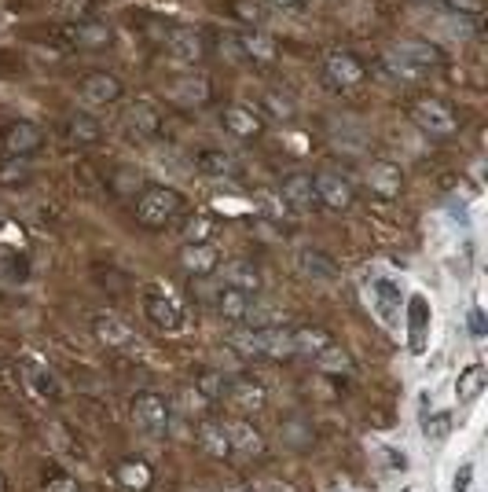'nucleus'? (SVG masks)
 I'll return each instance as SVG.
<instances>
[{
  "instance_id": "obj_38",
  "label": "nucleus",
  "mask_w": 488,
  "mask_h": 492,
  "mask_svg": "<svg viewBox=\"0 0 488 492\" xmlns=\"http://www.w3.org/2000/svg\"><path fill=\"white\" fill-rule=\"evenodd\" d=\"M423 331H426V302L412 298V349H423Z\"/></svg>"
},
{
  "instance_id": "obj_29",
  "label": "nucleus",
  "mask_w": 488,
  "mask_h": 492,
  "mask_svg": "<svg viewBox=\"0 0 488 492\" xmlns=\"http://www.w3.org/2000/svg\"><path fill=\"white\" fill-rule=\"evenodd\" d=\"M199 448L206 452V456H214V459H228L232 456V445H228V434H224V423H214V419H206L203 427H199Z\"/></svg>"
},
{
  "instance_id": "obj_25",
  "label": "nucleus",
  "mask_w": 488,
  "mask_h": 492,
  "mask_svg": "<svg viewBox=\"0 0 488 492\" xmlns=\"http://www.w3.org/2000/svg\"><path fill=\"white\" fill-rule=\"evenodd\" d=\"M214 306H217V313L224 316V320H235V324H243L246 320V313H250V306H254V298L246 290H235V286H221L217 290V298H214Z\"/></svg>"
},
{
  "instance_id": "obj_39",
  "label": "nucleus",
  "mask_w": 488,
  "mask_h": 492,
  "mask_svg": "<svg viewBox=\"0 0 488 492\" xmlns=\"http://www.w3.org/2000/svg\"><path fill=\"white\" fill-rule=\"evenodd\" d=\"M423 434H426L430 441H441V437H448V434H452V416H448V412H437V416H430V419L423 423Z\"/></svg>"
},
{
  "instance_id": "obj_6",
  "label": "nucleus",
  "mask_w": 488,
  "mask_h": 492,
  "mask_svg": "<svg viewBox=\"0 0 488 492\" xmlns=\"http://www.w3.org/2000/svg\"><path fill=\"white\" fill-rule=\"evenodd\" d=\"M77 95L85 107H111L122 100V81L111 70H88L77 81Z\"/></svg>"
},
{
  "instance_id": "obj_46",
  "label": "nucleus",
  "mask_w": 488,
  "mask_h": 492,
  "mask_svg": "<svg viewBox=\"0 0 488 492\" xmlns=\"http://www.w3.org/2000/svg\"><path fill=\"white\" fill-rule=\"evenodd\" d=\"M268 5H272V8H279V12H302V8L309 5V0H268Z\"/></svg>"
},
{
  "instance_id": "obj_31",
  "label": "nucleus",
  "mask_w": 488,
  "mask_h": 492,
  "mask_svg": "<svg viewBox=\"0 0 488 492\" xmlns=\"http://www.w3.org/2000/svg\"><path fill=\"white\" fill-rule=\"evenodd\" d=\"M484 382H488V371L484 364H466L455 378V393H459V401H477L481 393H484Z\"/></svg>"
},
{
  "instance_id": "obj_21",
  "label": "nucleus",
  "mask_w": 488,
  "mask_h": 492,
  "mask_svg": "<svg viewBox=\"0 0 488 492\" xmlns=\"http://www.w3.org/2000/svg\"><path fill=\"white\" fill-rule=\"evenodd\" d=\"M70 41L85 52H100L111 48V26L100 19H85V23H70Z\"/></svg>"
},
{
  "instance_id": "obj_3",
  "label": "nucleus",
  "mask_w": 488,
  "mask_h": 492,
  "mask_svg": "<svg viewBox=\"0 0 488 492\" xmlns=\"http://www.w3.org/2000/svg\"><path fill=\"white\" fill-rule=\"evenodd\" d=\"M412 122L426 133V136H455L459 133V118H455V111L444 104V100H419V104H412Z\"/></svg>"
},
{
  "instance_id": "obj_48",
  "label": "nucleus",
  "mask_w": 488,
  "mask_h": 492,
  "mask_svg": "<svg viewBox=\"0 0 488 492\" xmlns=\"http://www.w3.org/2000/svg\"><path fill=\"white\" fill-rule=\"evenodd\" d=\"M0 492H12V481H8V474L0 470Z\"/></svg>"
},
{
  "instance_id": "obj_17",
  "label": "nucleus",
  "mask_w": 488,
  "mask_h": 492,
  "mask_svg": "<svg viewBox=\"0 0 488 492\" xmlns=\"http://www.w3.org/2000/svg\"><path fill=\"white\" fill-rule=\"evenodd\" d=\"M224 434H228L232 452H243V456H250V459L264 456V434H261L254 423H246V419H232V423H224Z\"/></svg>"
},
{
  "instance_id": "obj_36",
  "label": "nucleus",
  "mask_w": 488,
  "mask_h": 492,
  "mask_svg": "<svg viewBox=\"0 0 488 492\" xmlns=\"http://www.w3.org/2000/svg\"><path fill=\"white\" fill-rule=\"evenodd\" d=\"M316 364H320V371H327V375H353V360H349V353H342V349H324L320 356H316Z\"/></svg>"
},
{
  "instance_id": "obj_42",
  "label": "nucleus",
  "mask_w": 488,
  "mask_h": 492,
  "mask_svg": "<svg viewBox=\"0 0 488 492\" xmlns=\"http://www.w3.org/2000/svg\"><path fill=\"white\" fill-rule=\"evenodd\" d=\"M224 386H228V378H221V375H206V378L199 382V389L206 393L210 401H221V397H224Z\"/></svg>"
},
{
  "instance_id": "obj_26",
  "label": "nucleus",
  "mask_w": 488,
  "mask_h": 492,
  "mask_svg": "<svg viewBox=\"0 0 488 492\" xmlns=\"http://www.w3.org/2000/svg\"><path fill=\"white\" fill-rule=\"evenodd\" d=\"M221 276H224V286H235V290H246V294H254V290L261 286V272H257V265L246 261V257L228 261V265L221 268Z\"/></svg>"
},
{
  "instance_id": "obj_16",
  "label": "nucleus",
  "mask_w": 488,
  "mask_h": 492,
  "mask_svg": "<svg viewBox=\"0 0 488 492\" xmlns=\"http://www.w3.org/2000/svg\"><path fill=\"white\" fill-rule=\"evenodd\" d=\"M180 265L191 276H214L221 268V254L214 243H184L180 246Z\"/></svg>"
},
{
  "instance_id": "obj_7",
  "label": "nucleus",
  "mask_w": 488,
  "mask_h": 492,
  "mask_svg": "<svg viewBox=\"0 0 488 492\" xmlns=\"http://www.w3.org/2000/svg\"><path fill=\"white\" fill-rule=\"evenodd\" d=\"M364 77H367V66H364V59L353 55V52H334V55H327V63H324V81H327L334 92H349V88L364 85Z\"/></svg>"
},
{
  "instance_id": "obj_14",
  "label": "nucleus",
  "mask_w": 488,
  "mask_h": 492,
  "mask_svg": "<svg viewBox=\"0 0 488 492\" xmlns=\"http://www.w3.org/2000/svg\"><path fill=\"white\" fill-rule=\"evenodd\" d=\"M294 265H298V272H302L305 279H320V283H331V279L342 276L338 261H334L327 250H320V246H302L298 257H294Z\"/></svg>"
},
{
  "instance_id": "obj_22",
  "label": "nucleus",
  "mask_w": 488,
  "mask_h": 492,
  "mask_svg": "<svg viewBox=\"0 0 488 492\" xmlns=\"http://www.w3.org/2000/svg\"><path fill=\"white\" fill-rule=\"evenodd\" d=\"M165 45H169V55H173V59H180V63H199V59L206 55L203 34H199V30H187V26L173 30Z\"/></svg>"
},
{
  "instance_id": "obj_43",
  "label": "nucleus",
  "mask_w": 488,
  "mask_h": 492,
  "mask_svg": "<svg viewBox=\"0 0 488 492\" xmlns=\"http://www.w3.org/2000/svg\"><path fill=\"white\" fill-rule=\"evenodd\" d=\"M45 492H81V485L70 474H55L52 481H45Z\"/></svg>"
},
{
  "instance_id": "obj_47",
  "label": "nucleus",
  "mask_w": 488,
  "mask_h": 492,
  "mask_svg": "<svg viewBox=\"0 0 488 492\" xmlns=\"http://www.w3.org/2000/svg\"><path fill=\"white\" fill-rule=\"evenodd\" d=\"M382 452H389L385 459H389V467H408V459L404 456H397V448H382Z\"/></svg>"
},
{
  "instance_id": "obj_30",
  "label": "nucleus",
  "mask_w": 488,
  "mask_h": 492,
  "mask_svg": "<svg viewBox=\"0 0 488 492\" xmlns=\"http://www.w3.org/2000/svg\"><path fill=\"white\" fill-rule=\"evenodd\" d=\"M66 136L74 144H100L104 140V126H100V118H92L85 111H74L66 118Z\"/></svg>"
},
{
  "instance_id": "obj_34",
  "label": "nucleus",
  "mask_w": 488,
  "mask_h": 492,
  "mask_svg": "<svg viewBox=\"0 0 488 492\" xmlns=\"http://www.w3.org/2000/svg\"><path fill=\"white\" fill-rule=\"evenodd\" d=\"M217 232V221L210 214H191L184 221V243H210Z\"/></svg>"
},
{
  "instance_id": "obj_23",
  "label": "nucleus",
  "mask_w": 488,
  "mask_h": 492,
  "mask_svg": "<svg viewBox=\"0 0 488 492\" xmlns=\"http://www.w3.org/2000/svg\"><path fill=\"white\" fill-rule=\"evenodd\" d=\"M95 338H100L104 346H111V349H125V346H133V342H136V331L129 327V320H122V316L107 313V316L95 320Z\"/></svg>"
},
{
  "instance_id": "obj_11",
  "label": "nucleus",
  "mask_w": 488,
  "mask_h": 492,
  "mask_svg": "<svg viewBox=\"0 0 488 492\" xmlns=\"http://www.w3.org/2000/svg\"><path fill=\"white\" fill-rule=\"evenodd\" d=\"M19 371H23V378H26V389L34 393V397H41V401H59V397H63V386H59L55 371H52L45 360H37V356H26V360L19 364Z\"/></svg>"
},
{
  "instance_id": "obj_32",
  "label": "nucleus",
  "mask_w": 488,
  "mask_h": 492,
  "mask_svg": "<svg viewBox=\"0 0 488 492\" xmlns=\"http://www.w3.org/2000/svg\"><path fill=\"white\" fill-rule=\"evenodd\" d=\"M48 8L63 23H85V19H92V0H48Z\"/></svg>"
},
{
  "instance_id": "obj_19",
  "label": "nucleus",
  "mask_w": 488,
  "mask_h": 492,
  "mask_svg": "<svg viewBox=\"0 0 488 492\" xmlns=\"http://www.w3.org/2000/svg\"><path fill=\"white\" fill-rule=\"evenodd\" d=\"M221 126H224V129L235 136V140H257V136H261V129H264V122L254 115V107H243V104L224 107Z\"/></svg>"
},
{
  "instance_id": "obj_28",
  "label": "nucleus",
  "mask_w": 488,
  "mask_h": 492,
  "mask_svg": "<svg viewBox=\"0 0 488 492\" xmlns=\"http://www.w3.org/2000/svg\"><path fill=\"white\" fill-rule=\"evenodd\" d=\"M125 126H129V133H133L136 140H154V136L162 133V118H158V111H154L151 104H136V107L129 111Z\"/></svg>"
},
{
  "instance_id": "obj_9",
  "label": "nucleus",
  "mask_w": 488,
  "mask_h": 492,
  "mask_svg": "<svg viewBox=\"0 0 488 492\" xmlns=\"http://www.w3.org/2000/svg\"><path fill=\"white\" fill-rule=\"evenodd\" d=\"M144 313L158 331H180L184 327V306L165 290H147L144 294Z\"/></svg>"
},
{
  "instance_id": "obj_8",
  "label": "nucleus",
  "mask_w": 488,
  "mask_h": 492,
  "mask_svg": "<svg viewBox=\"0 0 488 492\" xmlns=\"http://www.w3.org/2000/svg\"><path fill=\"white\" fill-rule=\"evenodd\" d=\"M279 199L298 210V214H309V210H320V199H316V184H313V173H286L279 180Z\"/></svg>"
},
{
  "instance_id": "obj_40",
  "label": "nucleus",
  "mask_w": 488,
  "mask_h": 492,
  "mask_svg": "<svg viewBox=\"0 0 488 492\" xmlns=\"http://www.w3.org/2000/svg\"><path fill=\"white\" fill-rule=\"evenodd\" d=\"M374 294H378V298H382L378 313H382L385 320H393V302H401V298H397V290H393V286H389V283L382 279V283H374Z\"/></svg>"
},
{
  "instance_id": "obj_13",
  "label": "nucleus",
  "mask_w": 488,
  "mask_h": 492,
  "mask_svg": "<svg viewBox=\"0 0 488 492\" xmlns=\"http://www.w3.org/2000/svg\"><path fill=\"white\" fill-rule=\"evenodd\" d=\"M0 144H5V151L12 158H30V155H37L45 147V133L34 122H15V126L5 129V140Z\"/></svg>"
},
{
  "instance_id": "obj_5",
  "label": "nucleus",
  "mask_w": 488,
  "mask_h": 492,
  "mask_svg": "<svg viewBox=\"0 0 488 492\" xmlns=\"http://www.w3.org/2000/svg\"><path fill=\"white\" fill-rule=\"evenodd\" d=\"M133 423L136 430H144L147 437H165L169 434V405L162 393H140V397L133 401Z\"/></svg>"
},
{
  "instance_id": "obj_20",
  "label": "nucleus",
  "mask_w": 488,
  "mask_h": 492,
  "mask_svg": "<svg viewBox=\"0 0 488 492\" xmlns=\"http://www.w3.org/2000/svg\"><path fill=\"white\" fill-rule=\"evenodd\" d=\"M115 481L125 488V492H147L151 488V481H154V470H151V463L147 459H118L115 463Z\"/></svg>"
},
{
  "instance_id": "obj_15",
  "label": "nucleus",
  "mask_w": 488,
  "mask_h": 492,
  "mask_svg": "<svg viewBox=\"0 0 488 492\" xmlns=\"http://www.w3.org/2000/svg\"><path fill=\"white\" fill-rule=\"evenodd\" d=\"M367 187H371L374 195H382V199H397V195L404 191V173H401V166L385 162V158L371 162V169H367Z\"/></svg>"
},
{
  "instance_id": "obj_24",
  "label": "nucleus",
  "mask_w": 488,
  "mask_h": 492,
  "mask_svg": "<svg viewBox=\"0 0 488 492\" xmlns=\"http://www.w3.org/2000/svg\"><path fill=\"white\" fill-rule=\"evenodd\" d=\"M232 45H235V52H239V55H246V59H254V63H268V59H275V41H272L268 34H261V30H243Z\"/></svg>"
},
{
  "instance_id": "obj_41",
  "label": "nucleus",
  "mask_w": 488,
  "mask_h": 492,
  "mask_svg": "<svg viewBox=\"0 0 488 492\" xmlns=\"http://www.w3.org/2000/svg\"><path fill=\"white\" fill-rule=\"evenodd\" d=\"M232 8H235V15H239L243 23H254V26H257V23L264 19V15H261V8L254 5V0H232Z\"/></svg>"
},
{
  "instance_id": "obj_4",
  "label": "nucleus",
  "mask_w": 488,
  "mask_h": 492,
  "mask_svg": "<svg viewBox=\"0 0 488 492\" xmlns=\"http://www.w3.org/2000/svg\"><path fill=\"white\" fill-rule=\"evenodd\" d=\"M313 184H316V199H320L324 210H331V214L353 210V203H356V187H353L349 176H342V173H334V169H324V173L313 176Z\"/></svg>"
},
{
  "instance_id": "obj_45",
  "label": "nucleus",
  "mask_w": 488,
  "mask_h": 492,
  "mask_svg": "<svg viewBox=\"0 0 488 492\" xmlns=\"http://www.w3.org/2000/svg\"><path fill=\"white\" fill-rule=\"evenodd\" d=\"M470 477H473V463H463V467H459V474H455L452 492H466V488H470Z\"/></svg>"
},
{
  "instance_id": "obj_37",
  "label": "nucleus",
  "mask_w": 488,
  "mask_h": 492,
  "mask_svg": "<svg viewBox=\"0 0 488 492\" xmlns=\"http://www.w3.org/2000/svg\"><path fill=\"white\" fill-rule=\"evenodd\" d=\"M382 74H385L389 81H419V77H423V74H415L408 63H401L393 52H389V55L382 59Z\"/></svg>"
},
{
  "instance_id": "obj_27",
  "label": "nucleus",
  "mask_w": 488,
  "mask_h": 492,
  "mask_svg": "<svg viewBox=\"0 0 488 492\" xmlns=\"http://www.w3.org/2000/svg\"><path fill=\"white\" fill-rule=\"evenodd\" d=\"M290 342H294V356H320L324 349H331V335L324 327H298V331H290Z\"/></svg>"
},
{
  "instance_id": "obj_44",
  "label": "nucleus",
  "mask_w": 488,
  "mask_h": 492,
  "mask_svg": "<svg viewBox=\"0 0 488 492\" xmlns=\"http://www.w3.org/2000/svg\"><path fill=\"white\" fill-rule=\"evenodd\" d=\"M441 8L448 12H459V15H477L481 12V0H437Z\"/></svg>"
},
{
  "instance_id": "obj_1",
  "label": "nucleus",
  "mask_w": 488,
  "mask_h": 492,
  "mask_svg": "<svg viewBox=\"0 0 488 492\" xmlns=\"http://www.w3.org/2000/svg\"><path fill=\"white\" fill-rule=\"evenodd\" d=\"M184 214V195L176 187H165V184H147L136 199V221L151 232H162L169 228L176 217Z\"/></svg>"
},
{
  "instance_id": "obj_12",
  "label": "nucleus",
  "mask_w": 488,
  "mask_h": 492,
  "mask_svg": "<svg viewBox=\"0 0 488 492\" xmlns=\"http://www.w3.org/2000/svg\"><path fill=\"white\" fill-rule=\"evenodd\" d=\"M393 55L401 59V63H408L415 74H426V70H437L441 63H444V55H441V48L433 45V41H397V48H393Z\"/></svg>"
},
{
  "instance_id": "obj_33",
  "label": "nucleus",
  "mask_w": 488,
  "mask_h": 492,
  "mask_svg": "<svg viewBox=\"0 0 488 492\" xmlns=\"http://www.w3.org/2000/svg\"><path fill=\"white\" fill-rule=\"evenodd\" d=\"M261 107H264L272 118H294V115H298V104L290 100V92H283V88H268V92L261 95Z\"/></svg>"
},
{
  "instance_id": "obj_18",
  "label": "nucleus",
  "mask_w": 488,
  "mask_h": 492,
  "mask_svg": "<svg viewBox=\"0 0 488 492\" xmlns=\"http://www.w3.org/2000/svg\"><path fill=\"white\" fill-rule=\"evenodd\" d=\"M169 100H176L180 107H203L210 104V81L203 74H184L169 85Z\"/></svg>"
},
{
  "instance_id": "obj_2",
  "label": "nucleus",
  "mask_w": 488,
  "mask_h": 492,
  "mask_svg": "<svg viewBox=\"0 0 488 492\" xmlns=\"http://www.w3.org/2000/svg\"><path fill=\"white\" fill-rule=\"evenodd\" d=\"M228 342L243 356H272V360L294 356V342H290L286 327H239L228 335Z\"/></svg>"
},
{
  "instance_id": "obj_49",
  "label": "nucleus",
  "mask_w": 488,
  "mask_h": 492,
  "mask_svg": "<svg viewBox=\"0 0 488 492\" xmlns=\"http://www.w3.org/2000/svg\"><path fill=\"white\" fill-rule=\"evenodd\" d=\"M224 492H257L254 485H232V488H224Z\"/></svg>"
},
{
  "instance_id": "obj_35",
  "label": "nucleus",
  "mask_w": 488,
  "mask_h": 492,
  "mask_svg": "<svg viewBox=\"0 0 488 492\" xmlns=\"http://www.w3.org/2000/svg\"><path fill=\"white\" fill-rule=\"evenodd\" d=\"M194 166H199V173H206V176H224V173L235 169L228 151H203L199 158H194Z\"/></svg>"
},
{
  "instance_id": "obj_10",
  "label": "nucleus",
  "mask_w": 488,
  "mask_h": 492,
  "mask_svg": "<svg viewBox=\"0 0 488 492\" xmlns=\"http://www.w3.org/2000/svg\"><path fill=\"white\" fill-rule=\"evenodd\" d=\"M224 397H228V405L239 408L243 416H254V412L264 408L268 393H264V386L254 382L250 375H235V378H228V386H224Z\"/></svg>"
}]
</instances>
